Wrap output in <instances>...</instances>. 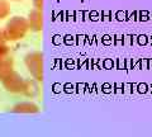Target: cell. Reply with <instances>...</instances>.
<instances>
[{
  "label": "cell",
  "instance_id": "6da1fadb",
  "mask_svg": "<svg viewBox=\"0 0 152 137\" xmlns=\"http://www.w3.org/2000/svg\"><path fill=\"white\" fill-rule=\"evenodd\" d=\"M3 31L7 42H17L23 40L29 32V24H28L27 18L22 15H14L9 18Z\"/></svg>",
  "mask_w": 152,
  "mask_h": 137
},
{
  "label": "cell",
  "instance_id": "7a4b0ae2",
  "mask_svg": "<svg viewBox=\"0 0 152 137\" xmlns=\"http://www.w3.org/2000/svg\"><path fill=\"white\" fill-rule=\"evenodd\" d=\"M24 65L31 76L38 83L43 81V53L39 51H32L24 56Z\"/></svg>",
  "mask_w": 152,
  "mask_h": 137
},
{
  "label": "cell",
  "instance_id": "3957f363",
  "mask_svg": "<svg viewBox=\"0 0 152 137\" xmlns=\"http://www.w3.org/2000/svg\"><path fill=\"white\" fill-rule=\"evenodd\" d=\"M24 83L26 79L19 73H17L15 70L12 74H9L5 79L1 80L4 89L10 94H22L23 89H24Z\"/></svg>",
  "mask_w": 152,
  "mask_h": 137
},
{
  "label": "cell",
  "instance_id": "277c9868",
  "mask_svg": "<svg viewBox=\"0 0 152 137\" xmlns=\"http://www.w3.org/2000/svg\"><path fill=\"white\" fill-rule=\"evenodd\" d=\"M28 24H29V31L38 33L43 29V13L39 9H32V10L28 13L27 17Z\"/></svg>",
  "mask_w": 152,
  "mask_h": 137
},
{
  "label": "cell",
  "instance_id": "5b68a950",
  "mask_svg": "<svg viewBox=\"0 0 152 137\" xmlns=\"http://www.w3.org/2000/svg\"><path fill=\"white\" fill-rule=\"evenodd\" d=\"M39 111V107L33 102H19L12 108L13 113H20V114H36Z\"/></svg>",
  "mask_w": 152,
  "mask_h": 137
},
{
  "label": "cell",
  "instance_id": "8992f818",
  "mask_svg": "<svg viewBox=\"0 0 152 137\" xmlns=\"http://www.w3.org/2000/svg\"><path fill=\"white\" fill-rule=\"evenodd\" d=\"M14 71V59L10 55L9 57L4 59L0 61V81L3 79H5L9 74H12Z\"/></svg>",
  "mask_w": 152,
  "mask_h": 137
},
{
  "label": "cell",
  "instance_id": "52a82bcc",
  "mask_svg": "<svg viewBox=\"0 0 152 137\" xmlns=\"http://www.w3.org/2000/svg\"><path fill=\"white\" fill-rule=\"evenodd\" d=\"M37 80L34 79H26V83H24V89H23V95L27 97V98H34L37 94H38V85H37Z\"/></svg>",
  "mask_w": 152,
  "mask_h": 137
},
{
  "label": "cell",
  "instance_id": "ba28073f",
  "mask_svg": "<svg viewBox=\"0 0 152 137\" xmlns=\"http://www.w3.org/2000/svg\"><path fill=\"white\" fill-rule=\"evenodd\" d=\"M12 7L9 0H0V21H4L10 17Z\"/></svg>",
  "mask_w": 152,
  "mask_h": 137
},
{
  "label": "cell",
  "instance_id": "9c48e42d",
  "mask_svg": "<svg viewBox=\"0 0 152 137\" xmlns=\"http://www.w3.org/2000/svg\"><path fill=\"white\" fill-rule=\"evenodd\" d=\"M9 56H10V48H9V46L7 43L0 45V61L9 57Z\"/></svg>",
  "mask_w": 152,
  "mask_h": 137
},
{
  "label": "cell",
  "instance_id": "30bf717a",
  "mask_svg": "<svg viewBox=\"0 0 152 137\" xmlns=\"http://www.w3.org/2000/svg\"><path fill=\"white\" fill-rule=\"evenodd\" d=\"M43 1H45V0H32V3H33V8H36V9H39V10H42V9H43Z\"/></svg>",
  "mask_w": 152,
  "mask_h": 137
},
{
  "label": "cell",
  "instance_id": "8fae6325",
  "mask_svg": "<svg viewBox=\"0 0 152 137\" xmlns=\"http://www.w3.org/2000/svg\"><path fill=\"white\" fill-rule=\"evenodd\" d=\"M3 43H7V40H5V36H4L3 28H0V45H3Z\"/></svg>",
  "mask_w": 152,
  "mask_h": 137
},
{
  "label": "cell",
  "instance_id": "7c38bea8",
  "mask_svg": "<svg viewBox=\"0 0 152 137\" xmlns=\"http://www.w3.org/2000/svg\"><path fill=\"white\" fill-rule=\"evenodd\" d=\"M9 1H22V0H9Z\"/></svg>",
  "mask_w": 152,
  "mask_h": 137
}]
</instances>
